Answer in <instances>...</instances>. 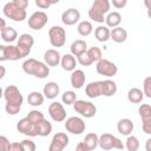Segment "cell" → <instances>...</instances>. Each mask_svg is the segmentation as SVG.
I'll use <instances>...</instances> for the list:
<instances>
[{
    "mask_svg": "<svg viewBox=\"0 0 151 151\" xmlns=\"http://www.w3.org/2000/svg\"><path fill=\"white\" fill-rule=\"evenodd\" d=\"M111 39L114 41V42H118V44H122L124 42L126 39H127V32L125 28L123 27H116V28H112L111 29Z\"/></svg>",
    "mask_w": 151,
    "mask_h": 151,
    "instance_id": "cell-28",
    "label": "cell"
},
{
    "mask_svg": "<svg viewBox=\"0 0 151 151\" xmlns=\"http://www.w3.org/2000/svg\"><path fill=\"white\" fill-rule=\"evenodd\" d=\"M17 130L28 137H37L38 136V127L37 124H34L33 122H31L27 117L20 119L17 124Z\"/></svg>",
    "mask_w": 151,
    "mask_h": 151,
    "instance_id": "cell-13",
    "label": "cell"
},
{
    "mask_svg": "<svg viewBox=\"0 0 151 151\" xmlns=\"http://www.w3.org/2000/svg\"><path fill=\"white\" fill-rule=\"evenodd\" d=\"M60 65H61V68L64 71H67V72H73L76 70V66H77V60H76V57L71 53H66L61 57V61H60Z\"/></svg>",
    "mask_w": 151,
    "mask_h": 151,
    "instance_id": "cell-22",
    "label": "cell"
},
{
    "mask_svg": "<svg viewBox=\"0 0 151 151\" xmlns=\"http://www.w3.org/2000/svg\"><path fill=\"white\" fill-rule=\"evenodd\" d=\"M70 50H71V54H73L74 57L78 58L79 55H81L83 53H85L88 48H87V44H86L85 40L78 39V40H76V41H73L71 44Z\"/></svg>",
    "mask_w": 151,
    "mask_h": 151,
    "instance_id": "cell-25",
    "label": "cell"
},
{
    "mask_svg": "<svg viewBox=\"0 0 151 151\" xmlns=\"http://www.w3.org/2000/svg\"><path fill=\"white\" fill-rule=\"evenodd\" d=\"M59 92H60V87H59L58 83H55V81H48L47 84L44 85L42 93H44L45 98H47V99H54V98H57V96L59 94Z\"/></svg>",
    "mask_w": 151,
    "mask_h": 151,
    "instance_id": "cell-21",
    "label": "cell"
},
{
    "mask_svg": "<svg viewBox=\"0 0 151 151\" xmlns=\"http://www.w3.org/2000/svg\"><path fill=\"white\" fill-rule=\"evenodd\" d=\"M77 61H78L81 66H90V65L93 64V61L91 60V58H90L88 54H87V51H86L85 53H83L81 55H79V57L77 58Z\"/></svg>",
    "mask_w": 151,
    "mask_h": 151,
    "instance_id": "cell-40",
    "label": "cell"
},
{
    "mask_svg": "<svg viewBox=\"0 0 151 151\" xmlns=\"http://www.w3.org/2000/svg\"><path fill=\"white\" fill-rule=\"evenodd\" d=\"M77 31L78 33L81 35V37H88L92 32H93V26L90 21L87 20H83L78 24V27H77Z\"/></svg>",
    "mask_w": 151,
    "mask_h": 151,
    "instance_id": "cell-34",
    "label": "cell"
},
{
    "mask_svg": "<svg viewBox=\"0 0 151 151\" xmlns=\"http://www.w3.org/2000/svg\"><path fill=\"white\" fill-rule=\"evenodd\" d=\"M94 37L98 41L105 42L109 39H111V31L107 26H98L94 29Z\"/></svg>",
    "mask_w": 151,
    "mask_h": 151,
    "instance_id": "cell-27",
    "label": "cell"
},
{
    "mask_svg": "<svg viewBox=\"0 0 151 151\" xmlns=\"http://www.w3.org/2000/svg\"><path fill=\"white\" fill-rule=\"evenodd\" d=\"M4 98L6 100V104L13 105V106H19L21 107L24 97L20 92V90L15 85H8L4 90Z\"/></svg>",
    "mask_w": 151,
    "mask_h": 151,
    "instance_id": "cell-5",
    "label": "cell"
},
{
    "mask_svg": "<svg viewBox=\"0 0 151 151\" xmlns=\"http://www.w3.org/2000/svg\"><path fill=\"white\" fill-rule=\"evenodd\" d=\"M105 22H106L107 27H111V28L119 27V25L122 22V14L119 12H110L105 17Z\"/></svg>",
    "mask_w": 151,
    "mask_h": 151,
    "instance_id": "cell-26",
    "label": "cell"
},
{
    "mask_svg": "<svg viewBox=\"0 0 151 151\" xmlns=\"http://www.w3.org/2000/svg\"><path fill=\"white\" fill-rule=\"evenodd\" d=\"M76 151H90V150H88V147L85 145L84 142H79V143L77 144V146H76Z\"/></svg>",
    "mask_w": 151,
    "mask_h": 151,
    "instance_id": "cell-47",
    "label": "cell"
},
{
    "mask_svg": "<svg viewBox=\"0 0 151 151\" xmlns=\"http://www.w3.org/2000/svg\"><path fill=\"white\" fill-rule=\"evenodd\" d=\"M44 61L48 67H54V66H58L60 64L61 55L57 50L50 48L44 53Z\"/></svg>",
    "mask_w": 151,
    "mask_h": 151,
    "instance_id": "cell-18",
    "label": "cell"
},
{
    "mask_svg": "<svg viewBox=\"0 0 151 151\" xmlns=\"http://www.w3.org/2000/svg\"><path fill=\"white\" fill-rule=\"evenodd\" d=\"M79 20H80V12L77 8L71 7V8L66 9V11H64L63 14H61V21L66 26L76 25Z\"/></svg>",
    "mask_w": 151,
    "mask_h": 151,
    "instance_id": "cell-17",
    "label": "cell"
},
{
    "mask_svg": "<svg viewBox=\"0 0 151 151\" xmlns=\"http://www.w3.org/2000/svg\"><path fill=\"white\" fill-rule=\"evenodd\" d=\"M54 4H58V0H35V5L41 9L48 8Z\"/></svg>",
    "mask_w": 151,
    "mask_h": 151,
    "instance_id": "cell-42",
    "label": "cell"
},
{
    "mask_svg": "<svg viewBox=\"0 0 151 151\" xmlns=\"http://www.w3.org/2000/svg\"><path fill=\"white\" fill-rule=\"evenodd\" d=\"M144 98V92L138 87H132L127 92V100L132 104H139L142 103Z\"/></svg>",
    "mask_w": 151,
    "mask_h": 151,
    "instance_id": "cell-29",
    "label": "cell"
},
{
    "mask_svg": "<svg viewBox=\"0 0 151 151\" xmlns=\"http://www.w3.org/2000/svg\"><path fill=\"white\" fill-rule=\"evenodd\" d=\"M0 22H1V27H0V31H2V29H5L7 26H6V24H5V19H2V18H0Z\"/></svg>",
    "mask_w": 151,
    "mask_h": 151,
    "instance_id": "cell-50",
    "label": "cell"
},
{
    "mask_svg": "<svg viewBox=\"0 0 151 151\" xmlns=\"http://www.w3.org/2000/svg\"><path fill=\"white\" fill-rule=\"evenodd\" d=\"M99 146H100L101 150L109 151V150H112V149L123 150L125 145L116 136H113L111 133H103L101 136H99Z\"/></svg>",
    "mask_w": 151,
    "mask_h": 151,
    "instance_id": "cell-4",
    "label": "cell"
},
{
    "mask_svg": "<svg viewBox=\"0 0 151 151\" xmlns=\"http://www.w3.org/2000/svg\"><path fill=\"white\" fill-rule=\"evenodd\" d=\"M111 4H112L113 7H116V8H123V7L126 6L127 0H112Z\"/></svg>",
    "mask_w": 151,
    "mask_h": 151,
    "instance_id": "cell-45",
    "label": "cell"
},
{
    "mask_svg": "<svg viewBox=\"0 0 151 151\" xmlns=\"http://www.w3.org/2000/svg\"><path fill=\"white\" fill-rule=\"evenodd\" d=\"M96 70L100 76H104V77H107V78H111V77L116 76L117 72H118L117 65L114 63L107 60V59H101L100 61H98L97 65H96Z\"/></svg>",
    "mask_w": 151,
    "mask_h": 151,
    "instance_id": "cell-10",
    "label": "cell"
},
{
    "mask_svg": "<svg viewBox=\"0 0 151 151\" xmlns=\"http://www.w3.org/2000/svg\"><path fill=\"white\" fill-rule=\"evenodd\" d=\"M20 8H22V9H26L27 7H28V0H13Z\"/></svg>",
    "mask_w": 151,
    "mask_h": 151,
    "instance_id": "cell-46",
    "label": "cell"
},
{
    "mask_svg": "<svg viewBox=\"0 0 151 151\" xmlns=\"http://www.w3.org/2000/svg\"><path fill=\"white\" fill-rule=\"evenodd\" d=\"M1 33V39L5 41V42H13L17 38H18V32L13 28V27H11V26H7L5 29H2V31H0Z\"/></svg>",
    "mask_w": 151,
    "mask_h": 151,
    "instance_id": "cell-32",
    "label": "cell"
},
{
    "mask_svg": "<svg viewBox=\"0 0 151 151\" xmlns=\"http://www.w3.org/2000/svg\"><path fill=\"white\" fill-rule=\"evenodd\" d=\"M22 58L24 57L17 45H7V46L0 45V60L1 61H6V60L17 61Z\"/></svg>",
    "mask_w": 151,
    "mask_h": 151,
    "instance_id": "cell-8",
    "label": "cell"
},
{
    "mask_svg": "<svg viewBox=\"0 0 151 151\" xmlns=\"http://www.w3.org/2000/svg\"><path fill=\"white\" fill-rule=\"evenodd\" d=\"M48 21V15L42 11H37L28 18V27L34 31L41 29Z\"/></svg>",
    "mask_w": 151,
    "mask_h": 151,
    "instance_id": "cell-11",
    "label": "cell"
},
{
    "mask_svg": "<svg viewBox=\"0 0 151 151\" xmlns=\"http://www.w3.org/2000/svg\"><path fill=\"white\" fill-rule=\"evenodd\" d=\"M100 86H101V96L104 97H112L117 92V84L111 79L100 80Z\"/></svg>",
    "mask_w": 151,
    "mask_h": 151,
    "instance_id": "cell-23",
    "label": "cell"
},
{
    "mask_svg": "<svg viewBox=\"0 0 151 151\" xmlns=\"http://www.w3.org/2000/svg\"><path fill=\"white\" fill-rule=\"evenodd\" d=\"M68 136L64 132H57L48 146V151H64V149L68 145Z\"/></svg>",
    "mask_w": 151,
    "mask_h": 151,
    "instance_id": "cell-15",
    "label": "cell"
},
{
    "mask_svg": "<svg viewBox=\"0 0 151 151\" xmlns=\"http://www.w3.org/2000/svg\"><path fill=\"white\" fill-rule=\"evenodd\" d=\"M9 147H11L9 140L5 136H1L0 137V151H8Z\"/></svg>",
    "mask_w": 151,
    "mask_h": 151,
    "instance_id": "cell-43",
    "label": "cell"
},
{
    "mask_svg": "<svg viewBox=\"0 0 151 151\" xmlns=\"http://www.w3.org/2000/svg\"><path fill=\"white\" fill-rule=\"evenodd\" d=\"M0 68H1V76H0V78H4L5 77V67L4 66H0Z\"/></svg>",
    "mask_w": 151,
    "mask_h": 151,
    "instance_id": "cell-51",
    "label": "cell"
},
{
    "mask_svg": "<svg viewBox=\"0 0 151 151\" xmlns=\"http://www.w3.org/2000/svg\"><path fill=\"white\" fill-rule=\"evenodd\" d=\"M143 92L144 96L151 99V76L146 77L143 81Z\"/></svg>",
    "mask_w": 151,
    "mask_h": 151,
    "instance_id": "cell-39",
    "label": "cell"
},
{
    "mask_svg": "<svg viewBox=\"0 0 151 151\" xmlns=\"http://www.w3.org/2000/svg\"><path fill=\"white\" fill-rule=\"evenodd\" d=\"M139 146H140V143L136 136H132V134L127 136L125 140V147L127 149V151H138Z\"/></svg>",
    "mask_w": 151,
    "mask_h": 151,
    "instance_id": "cell-35",
    "label": "cell"
},
{
    "mask_svg": "<svg viewBox=\"0 0 151 151\" xmlns=\"http://www.w3.org/2000/svg\"><path fill=\"white\" fill-rule=\"evenodd\" d=\"M110 11L109 0H96L88 9V18L96 22L103 24L105 21V14Z\"/></svg>",
    "mask_w": 151,
    "mask_h": 151,
    "instance_id": "cell-2",
    "label": "cell"
},
{
    "mask_svg": "<svg viewBox=\"0 0 151 151\" xmlns=\"http://www.w3.org/2000/svg\"><path fill=\"white\" fill-rule=\"evenodd\" d=\"M77 100V94L74 91H65L61 96V101L66 105H73Z\"/></svg>",
    "mask_w": 151,
    "mask_h": 151,
    "instance_id": "cell-37",
    "label": "cell"
},
{
    "mask_svg": "<svg viewBox=\"0 0 151 151\" xmlns=\"http://www.w3.org/2000/svg\"><path fill=\"white\" fill-rule=\"evenodd\" d=\"M34 45V38L28 34V33H22L21 35H19V39H18V42H17V46L19 47L22 57H27L29 53H31V50Z\"/></svg>",
    "mask_w": 151,
    "mask_h": 151,
    "instance_id": "cell-14",
    "label": "cell"
},
{
    "mask_svg": "<svg viewBox=\"0 0 151 151\" xmlns=\"http://www.w3.org/2000/svg\"><path fill=\"white\" fill-rule=\"evenodd\" d=\"M65 129L72 134H81L85 131L86 125L80 117H70L65 122Z\"/></svg>",
    "mask_w": 151,
    "mask_h": 151,
    "instance_id": "cell-12",
    "label": "cell"
},
{
    "mask_svg": "<svg viewBox=\"0 0 151 151\" xmlns=\"http://www.w3.org/2000/svg\"><path fill=\"white\" fill-rule=\"evenodd\" d=\"M44 100H45V96L44 93H40L39 91H32L27 96V103L31 106H40L42 105Z\"/></svg>",
    "mask_w": 151,
    "mask_h": 151,
    "instance_id": "cell-30",
    "label": "cell"
},
{
    "mask_svg": "<svg viewBox=\"0 0 151 151\" xmlns=\"http://www.w3.org/2000/svg\"><path fill=\"white\" fill-rule=\"evenodd\" d=\"M144 5L147 9V17L151 19V0H144Z\"/></svg>",
    "mask_w": 151,
    "mask_h": 151,
    "instance_id": "cell-48",
    "label": "cell"
},
{
    "mask_svg": "<svg viewBox=\"0 0 151 151\" xmlns=\"http://www.w3.org/2000/svg\"><path fill=\"white\" fill-rule=\"evenodd\" d=\"M20 143H21V146H22L24 151H35V149H37L35 143L31 139H24Z\"/></svg>",
    "mask_w": 151,
    "mask_h": 151,
    "instance_id": "cell-41",
    "label": "cell"
},
{
    "mask_svg": "<svg viewBox=\"0 0 151 151\" xmlns=\"http://www.w3.org/2000/svg\"><path fill=\"white\" fill-rule=\"evenodd\" d=\"M37 127H38V136L40 137H47L52 132V124L47 119H44L40 123H38Z\"/></svg>",
    "mask_w": 151,
    "mask_h": 151,
    "instance_id": "cell-33",
    "label": "cell"
},
{
    "mask_svg": "<svg viewBox=\"0 0 151 151\" xmlns=\"http://www.w3.org/2000/svg\"><path fill=\"white\" fill-rule=\"evenodd\" d=\"M26 117H27L31 122H33L34 124H38V123H40L41 120L45 119L44 113H42L41 111H38V110H32V111H29Z\"/></svg>",
    "mask_w": 151,
    "mask_h": 151,
    "instance_id": "cell-38",
    "label": "cell"
},
{
    "mask_svg": "<svg viewBox=\"0 0 151 151\" xmlns=\"http://www.w3.org/2000/svg\"><path fill=\"white\" fill-rule=\"evenodd\" d=\"M48 39L53 47H63L66 42V31L61 26H52L48 29Z\"/></svg>",
    "mask_w": 151,
    "mask_h": 151,
    "instance_id": "cell-6",
    "label": "cell"
},
{
    "mask_svg": "<svg viewBox=\"0 0 151 151\" xmlns=\"http://www.w3.org/2000/svg\"><path fill=\"white\" fill-rule=\"evenodd\" d=\"M48 114L50 117L52 118V120L57 122V123H60V122H64L66 119V111H65V107L59 101H53L48 106Z\"/></svg>",
    "mask_w": 151,
    "mask_h": 151,
    "instance_id": "cell-16",
    "label": "cell"
},
{
    "mask_svg": "<svg viewBox=\"0 0 151 151\" xmlns=\"http://www.w3.org/2000/svg\"><path fill=\"white\" fill-rule=\"evenodd\" d=\"M133 127H134V125H133L132 120L129 119V118H122L117 123V130H118V132L120 134H123V136H126V137L132 133Z\"/></svg>",
    "mask_w": 151,
    "mask_h": 151,
    "instance_id": "cell-20",
    "label": "cell"
},
{
    "mask_svg": "<svg viewBox=\"0 0 151 151\" xmlns=\"http://www.w3.org/2000/svg\"><path fill=\"white\" fill-rule=\"evenodd\" d=\"M5 110H6V112H7L8 114L14 116V114H17V113H19V112H20L21 107H19V106H13V105H8V104H6V105H5Z\"/></svg>",
    "mask_w": 151,
    "mask_h": 151,
    "instance_id": "cell-44",
    "label": "cell"
},
{
    "mask_svg": "<svg viewBox=\"0 0 151 151\" xmlns=\"http://www.w3.org/2000/svg\"><path fill=\"white\" fill-rule=\"evenodd\" d=\"M2 13H4L5 17H7L8 19H11L13 21H17V22L24 21L26 19V17H27L26 9L20 8L14 1L6 2L4 8H2Z\"/></svg>",
    "mask_w": 151,
    "mask_h": 151,
    "instance_id": "cell-3",
    "label": "cell"
},
{
    "mask_svg": "<svg viewBox=\"0 0 151 151\" xmlns=\"http://www.w3.org/2000/svg\"><path fill=\"white\" fill-rule=\"evenodd\" d=\"M145 150L146 151H151V138L146 139V142H145Z\"/></svg>",
    "mask_w": 151,
    "mask_h": 151,
    "instance_id": "cell-49",
    "label": "cell"
},
{
    "mask_svg": "<svg viewBox=\"0 0 151 151\" xmlns=\"http://www.w3.org/2000/svg\"><path fill=\"white\" fill-rule=\"evenodd\" d=\"M83 142L85 143V145L88 147L90 151H93L97 146H99V136L94 132H90L85 136Z\"/></svg>",
    "mask_w": 151,
    "mask_h": 151,
    "instance_id": "cell-31",
    "label": "cell"
},
{
    "mask_svg": "<svg viewBox=\"0 0 151 151\" xmlns=\"http://www.w3.org/2000/svg\"><path fill=\"white\" fill-rule=\"evenodd\" d=\"M85 93L88 98L94 99L101 96V86H100V81H91L86 85L85 87Z\"/></svg>",
    "mask_w": 151,
    "mask_h": 151,
    "instance_id": "cell-24",
    "label": "cell"
},
{
    "mask_svg": "<svg viewBox=\"0 0 151 151\" xmlns=\"http://www.w3.org/2000/svg\"><path fill=\"white\" fill-rule=\"evenodd\" d=\"M22 71L26 74L34 76L39 79H45L50 74V67L45 63L34 58H28L22 63Z\"/></svg>",
    "mask_w": 151,
    "mask_h": 151,
    "instance_id": "cell-1",
    "label": "cell"
},
{
    "mask_svg": "<svg viewBox=\"0 0 151 151\" xmlns=\"http://www.w3.org/2000/svg\"><path fill=\"white\" fill-rule=\"evenodd\" d=\"M73 109L77 113H79L80 116L85 117V118H92L96 116L97 113V106L87 100H83L79 99L73 104Z\"/></svg>",
    "mask_w": 151,
    "mask_h": 151,
    "instance_id": "cell-7",
    "label": "cell"
},
{
    "mask_svg": "<svg viewBox=\"0 0 151 151\" xmlns=\"http://www.w3.org/2000/svg\"><path fill=\"white\" fill-rule=\"evenodd\" d=\"M70 81H71V86L73 88H76V90L81 88L85 85V81H86V77H85L84 71L83 70H74L71 73Z\"/></svg>",
    "mask_w": 151,
    "mask_h": 151,
    "instance_id": "cell-19",
    "label": "cell"
},
{
    "mask_svg": "<svg viewBox=\"0 0 151 151\" xmlns=\"http://www.w3.org/2000/svg\"><path fill=\"white\" fill-rule=\"evenodd\" d=\"M87 54H88V57L91 58V60H92L93 63H98V61H100V60L103 59L101 50H100L99 47H97V46L90 47V48L87 50Z\"/></svg>",
    "mask_w": 151,
    "mask_h": 151,
    "instance_id": "cell-36",
    "label": "cell"
},
{
    "mask_svg": "<svg viewBox=\"0 0 151 151\" xmlns=\"http://www.w3.org/2000/svg\"><path fill=\"white\" fill-rule=\"evenodd\" d=\"M138 113L142 119V129L146 134H151V105L140 104L138 107Z\"/></svg>",
    "mask_w": 151,
    "mask_h": 151,
    "instance_id": "cell-9",
    "label": "cell"
}]
</instances>
